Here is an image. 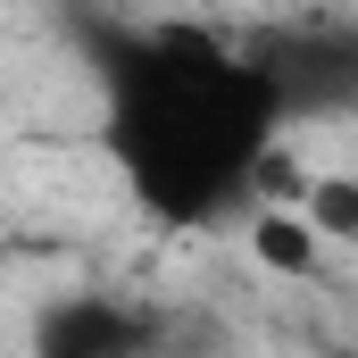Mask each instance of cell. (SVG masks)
<instances>
[{"label": "cell", "instance_id": "cell-1", "mask_svg": "<svg viewBox=\"0 0 358 358\" xmlns=\"http://www.w3.org/2000/svg\"><path fill=\"white\" fill-rule=\"evenodd\" d=\"M84 34L100 42L108 159L159 225H225L267 192L283 108L242 42L183 17H108Z\"/></svg>", "mask_w": 358, "mask_h": 358}, {"label": "cell", "instance_id": "cell-2", "mask_svg": "<svg viewBox=\"0 0 358 358\" xmlns=\"http://www.w3.org/2000/svg\"><path fill=\"white\" fill-rule=\"evenodd\" d=\"M267 76L283 125L292 117H358V17H283L242 42Z\"/></svg>", "mask_w": 358, "mask_h": 358}, {"label": "cell", "instance_id": "cell-3", "mask_svg": "<svg viewBox=\"0 0 358 358\" xmlns=\"http://www.w3.org/2000/svg\"><path fill=\"white\" fill-rule=\"evenodd\" d=\"M25 358H159V317L108 283H76L34 308Z\"/></svg>", "mask_w": 358, "mask_h": 358}, {"label": "cell", "instance_id": "cell-4", "mask_svg": "<svg viewBox=\"0 0 358 358\" xmlns=\"http://www.w3.org/2000/svg\"><path fill=\"white\" fill-rule=\"evenodd\" d=\"M250 250H259L275 275H292V283H308V275L325 267V242L308 234V217H300V208H267V200L250 208Z\"/></svg>", "mask_w": 358, "mask_h": 358}, {"label": "cell", "instance_id": "cell-5", "mask_svg": "<svg viewBox=\"0 0 358 358\" xmlns=\"http://www.w3.org/2000/svg\"><path fill=\"white\" fill-rule=\"evenodd\" d=\"M292 208L308 217V234H317V242H334V250H358V176H308Z\"/></svg>", "mask_w": 358, "mask_h": 358}, {"label": "cell", "instance_id": "cell-6", "mask_svg": "<svg viewBox=\"0 0 358 358\" xmlns=\"http://www.w3.org/2000/svg\"><path fill=\"white\" fill-rule=\"evenodd\" d=\"M334 358H358V350H334Z\"/></svg>", "mask_w": 358, "mask_h": 358}]
</instances>
